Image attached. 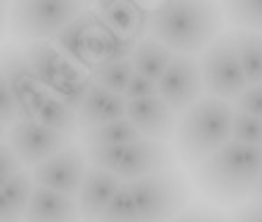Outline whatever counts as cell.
<instances>
[{
    "mask_svg": "<svg viewBox=\"0 0 262 222\" xmlns=\"http://www.w3.org/2000/svg\"><path fill=\"white\" fill-rule=\"evenodd\" d=\"M222 17L208 3H161L149 12V38L159 40L175 55L206 52L217 40Z\"/></svg>",
    "mask_w": 262,
    "mask_h": 222,
    "instance_id": "6da1fadb",
    "label": "cell"
},
{
    "mask_svg": "<svg viewBox=\"0 0 262 222\" xmlns=\"http://www.w3.org/2000/svg\"><path fill=\"white\" fill-rule=\"evenodd\" d=\"M199 189L217 204L255 196L262 175V147L232 140L194 170Z\"/></svg>",
    "mask_w": 262,
    "mask_h": 222,
    "instance_id": "7a4b0ae2",
    "label": "cell"
},
{
    "mask_svg": "<svg viewBox=\"0 0 262 222\" xmlns=\"http://www.w3.org/2000/svg\"><path fill=\"white\" fill-rule=\"evenodd\" d=\"M234 106L225 99L203 97L189 111H184L177 123V149L184 163L201 166L206 159L232 142Z\"/></svg>",
    "mask_w": 262,
    "mask_h": 222,
    "instance_id": "3957f363",
    "label": "cell"
},
{
    "mask_svg": "<svg viewBox=\"0 0 262 222\" xmlns=\"http://www.w3.org/2000/svg\"><path fill=\"white\" fill-rule=\"evenodd\" d=\"M137 210L144 222H172L182 213L189 189L180 170H163L149 177L128 182Z\"/></svg>",
    "mask_w": 262,
    "mask_h": 222,
    "instance_id": "277c9868",
    "label": "cell"
},
{
    "mask_svg": "<svg viewBox=\"0 0 262 222\" xmlns=\"http://www.w3.org/2000/svg\"><path fill=\"white\" fill-rule=\"evenodd\" d=\"M83 12L80 3H17L10 10V33L31 43L55 40Z\"/></svg>",
    "mask_w": 262,
    "mask_h": 222,
    "instance_id": "5b68a950",
    "label": "cell"
},
{
    "mask_svg": "<svg viewBox=\"0 0 262 222\" xmlns=\"http://www.w3.org/2000/svg\"><path fill=\"white\" fill-rule=\"evenodd\" d=\"M203 85L208 97H217L225 102H236L248 90V78L244 74L234 33L220 36L201 55Z\"/></svg>",
    "mask_w": 262,
    "mask_h": 222,
    "instance_id": "8992f818",
    "label": "cell"
},
{
    "mask_svg": "<svg viewBox=\"0 0 262 222\" xmlns=\"http://www.w3.org/2000/svg\"><path fill=\"white\" fill-rule=\"evenodd\" d=\"M203 71L201 62L189 55H175L172 64L159 80V97L175 114L189 111L196 102L203 99Z\"/></svg>",
    "mask_w": 262,
    "mask_h": 222,
    "instance_id": "52a82bcc",
    "label": "cell"
},
{
    "mask_svg": "<svg viewBox=\"0 0 262 222\" xmlns=\"http://www.w3.org/2000/svg\"><path fill=\"white\" fill-rule=\"evenodd\" d=\"M85 163H88V154L80 147L71 144L64 151H59L52 159L43 161L40 166L33 168V177H36V185L43 187V189L78 198V191L88 175Z\"/></svg>",
    "mask_w": 262,
    "mask_h": 222,
    "instance_id": "ba28073f",
    "label": "cell"
},
{
    "mask_svg": "<svg viewBox=\"0 0 262 222\" xmlns=\"http://www.w3.org/2000/svg\"><path fill=\"white\" fill-rule=\"evenodd\" d=\"M7 142L12 144V149L19 154V159L24 161L26 168L40 166L43 161L52 159L55 154L71 147L69 137L52 132L36 121H19L17 125H12L7 130Z\"/></svg>",
    "mask_w": 262,
    "mask_h": 222,
    "instance_id": "9c48e42d",
    "label": "cell"
},
{
    "mask_svg": "<svg viewBox=\"0 0 262 222\" xmlns=\"http://www.w3.org/2000/svg\"><path fill=\"white\" fill-rule=\"evenodd\" d=\"M26 59L38 74L40 83L48 87L50 93H59L61 87L71 85L83 76H88L80 66L69 59L64 52L55 45V40H38V43H29L24 50Z\"/></svg>",
    "mask_w": 262,
    "mask_h": 222,
    "instance_id": "30bf717a",
    "label": "cell"
},
{
    "mask_svg": "<svg viewBox=\"0 0 262 222\" xmlns=\"http://www.w3.org/2000/svg\"><path fill=\"white\" fill-rule=\"evenodd\" d=\"M172 166V151L165 142L142 137L137 142L128 144L123 149V159L118 166V177L123 182H135V180L149 177V175L170 170Z\"/></svg>",
    "mask_w": 262,
    "mask_h": 222,
    "instance_id": "8fae6325",
    "label": "cell"
},
{
    "mask_svg": "<svg viewBox=\"0 0 262 222\" xmlns=\"http://www.w3.org/2000/svg\"><path fill=\"white\" fill-rule=\"evenodd\" d=\"M3 83L12 90L14 99H17V104H19V111H21V121H29L38 97L48 87L40 83V78H38V74L29 64L24 52H10V55H5V62H3Z\"/></svg>",
    "mask_w": 262,
    "mask_h": 222,
    "instance_id": "7c38bea8",
    "label": "cell"
},
{
    "mask_svg": "<svg viewBox=\"0 0 262 222\" xmlns=\"http://www.w3.org/2000/svg\"><path fill=\"white\" fill-rule=\"evenodd\" d=\"M128 121L140 130L142 137L159 140V142L170 140L177 132V123H180L177 114L165 104L159 95L128 102Z\"/></svg>",
    "mask_w": 262,
    "mask_h": 222,
    "instance_id": "4fadbf2b",
    "label": "cell"
},
{
    "mask_svg": "<svg viewBox=\"0 0 262 222\" xmlns=\"http://www.w3.org/2000/svg\"><path fill=\"white\" fill-rule=\"evenodd\" d=\"M121 187H123V180L118 175L99 170V168H88V175L83 180L78 198H76L80 215H83V222H97Z\"/></svg>",
    "mask_w": 262,
    "mask_h": 222,
    "instance_id": "5bb4252c",
    "label": "cell"
},
{
    "mask_svg": "<svg viewBox=\"0 0 262 222\" xmlns=\"http://www.w3.org/2000/svg\"><path fill=\"white\" fill-rule=\"evenodd\" d=\"M123 118H128V99H125V95L109 93V90H104L99 85L92 87L85 104L78 111V125L83 132L102 128V125L114 123V121H123Z\"/></svg>",
    "mask_w": 262,
    "mask_h": 222,
    "instance_id": "9a60e30c",
    "label": "cell"
},
{
    "mask_svg": "<svg viewBox=\"0 0 262 222\" xmlns=\"http://www.w3.org/2000/svg\"><path fill=\"white\" fill-rule=\"evenodd\" d=\"M99 24L97 12H83L73 24H69L59 36L55 38V45L64 52V55L71 59L76 66H80L83 71L88 69V74H92V36H95V29Z\"/></svg>",
    "mask_w": 262,
    "mask_h": 222,
    "instance_id": "2e32d148",
    "label": "cell"
},
{
    "mask_svg": "<svg viewBox=\"0 0 262 222\" xmlns=\"http://www.w3.org/2000/svg\"><path fill=\"white\" fill-rule=\"evenodd\" d=\"M24 222H83V215L76 198L36 187Z\"/></svg>",
    "mask_w": 262,
    "mask_h": 222,
    "instance_id": "e0dca14e",
    "label": "cell"
},
{
    "mask_svg": "<svg viewBox=\"0 0 262 222\" xmlns=\"http://www.w3.org/2000/svg\"><path fill=\"white\" fill-rule=\"evenodd\" d=\"M142 10L144 7H140L137 3H99L97 17L106 29L118 36L142 40L140 33L149 29V14H144Z\"/></svg>",
    "mask_w": 262,
    "mask_h": 222,
    "instance_id": "ac0fdd59",
    "label": "cell"
},
{
    "mask_svg": "<svg viewBox=\"0 0 262 222\" xmlns=\"http://www.w3.org/2000/svg\"><path fill=\"white\" fill-rule=\"evenodd\" d=\"M29 121H36V123L45 125L48 130L59 132V135L69 137V140L80 130L78 114L73 109H69V106L64 104L55 93H50V90H45V93L38 97Z\"/></svg>",
    "mask_w": 262,
    "mask_h": 222,
    "instance_id": "d6986e66",
    "label": "cell"
},
{
    "mask_svg": "<svg viewBox=\"0 0 262 222\" xmlns=\"http://www.w3.org/2000/svg\"><path fill=\"white\" fill-rule=\"evenodd\" d=\"M36 187L38 185L36 177H33V170H29V168L24 173H19L17 177L0 185V215H3V222L26 220V210L31 206Z\"/></svg>",
    "mask_w": 262,
    "mask_h": 222,
    "instance_id": "ffe728a7",
    "label": "cell"
},
{
    "mask_svg": "<svg viewBox=\"0 0 262 222\" xmlns=\"http://www.w3.org/2000/svg\"><path fill=\"white\" fill-rule=\"evenodd\" d=\"M172 59H175L172 50H168L159 40H154V38H142L137 43V48H135L130 62L135 66V74L159 83L163 78V74L168 71V66L172 64Z\"/></svg>",
    "mask_w": 262,
    "mask_h": 222,
    "instance_id": "44dd1931",
    "label": "cell"
},
{
    "mask_svg": "<svg viewBox=\"0 0 262 222\" xmlns=\"http://www.w3.org/2000/svg\"><path fill=\"white\" fill-rule=\"evenodd\" d=\"M238 59L248 78V85H262V33L260 31H234Z\"/></svg>",
    "mask_w": 262,
    "mask_h": 222,
    "instance_id": "7402d4cb",
    "label": "cell"
},
{
    "mask_svg": "<svg viewBox=\"0 0 262 222\" xmlns=\"http://www.w3.org/2000/svg\"><path fill=\"white\" fill-rule=\"evenodd\" d=\"M137 140H142L140 130L135 128L128 118L114 121V123H106V125H102V128L83 132L85 149H90V147H125V144H133V142H137Z\"/></svg>",
    "mask_w": 262,
    "mask_h": 222,
    "instance_id": "603a6c76",
    "label": "cell"
},
{
    "mask_svg": "<svg viewBox=\"0 0 262 222\" xmlns=\"http://www.w3.org/2000/svg\"><path fill=\"white\" fill-rule=\"evenodd\" d=\"M133 76H135V66L130 59H125V62H114V64H102V66H97L92 71L95 85L104 87V90H109V93H116V95H125Z\"/></svg>",
    "mask_w": 262,
    "mask_h": 222,
    "instance_id": "cb8c5ba5",
    "label": "cell"
},
{
    "mask_svg": "<svg viewBox=\"0 0 262 222\" xmlns=\"http://www.w3.org/2000/svg\"><path fill=\"white\" fill-rule=\"evenodd\" d=\"M97 222H144L137 210V204L133 198L130 185L123 182V187L118 189V194L111 198V204L106 206V210L102 213Z\"/></svg>",
    "mask_w": 262,
    "mask_h": 222,
    "instance_id": "d4e9b609",
    "label": "cell"
},
{
    "mask_svg": "<svg viewBox=\"0 0 262 222\" xmlns=\"http://www.w3.org/2000/svg\"><path fill=\"white\" fill-rule=\"evenodd\" d=\"M227 14L241 31H260L262 29V3H229Z\"/></svg>",
    "mask_w": 262,
    "mask_h": 222,
    "instance_id": "484cf974",
    "label": "cell"
},
{
    "mask_svg": "<svg viewBox=\"0 0 262 222\" xmlns=\"http://www.w3.org/2000/svg\"><path fill=\"white\" fill-rule=\"evenodd\" d=\"M232 140L250 147H262V118H255L250 114L234 109V130Z\"/></svg>",
    "mask_w": 262,
    "mask_h": 222,
    "instance_id": "4316f807",
    "label": "cell"
},
{
    "mask_svg": "<svg viewBox=\"0 0 262 222\" xmlns=\"http://www.w3.org/2000/svg\"><path fill=\"white\" fill-rule=\"evenodd\" d=\"M24 170H26L24 161L19 159V154L12 149V144L5 140V142H3V149H0V175H3V182L17 177V175L24 173Z\"/></svg>",
    "mask_w": 262,
    "mask_h": 222,
    "instance_id": "83f0119b",
    "label": "cell"
},
{
    "mask_svg": "<svg viewBox=\"0 0 262 222\" xmlns=\"http://www.w3.org/2000/svg\"><path fill=\"white\" fill-rule=\"evenodd\" d=\"M234 109L262 118V85H248V90L234 102Z\"/></svg>",
    "mask_w": 262,
    "mask_h": 222,
    "instance_id": "f1b7e54d",
    "label": "cell"
},
{
    "mask_svg": "<svg viewBox=\"0 0 262 222\" xmlns=\"http://www.w3.org/2000/svg\"><path fill=\"white\" fill-rule=\"evenodd\" d=\"M159 95V83L144 78V76L135 74L133 80H130L128 90H125V99L128 102H135V99H146V97H156Z\"/></svg>",
    "mask_w": 262,
    "mask_h": 222,
    "instance_id": "f546056e",
    "label": "cell"
},
{
    "mask_svg": "<svg viewBox=\"0 0 262 222\" xmlns=\"http://www.w3.org/2000/svg\"><path fill=\"white\" fill-rule=\"evenodd\" d=\"M234 222H262V210L255 204L246 206L244 210H238L236 215H234Z\"/></svg>",
    "mask_w": 262,
    "mask_h": 222,
    "instance_id": "4dcf8cb0",
    "label": "cell"
},
{
    "mask_svg": "<svg viewBox=\"0 0 262 222\" xmlns=\"http://www.w3.org/2000/svg\"><path fill=\"white\" fill-rule=\"evenodd\" d=\"M206 217H208V210L189 208V210H182V213H180L172 222H206Z\"/></svg>",
    "mask_w": 262,
    "mask_h": 222,
    "instance_id": "1f68e13d",
    "label": "cell"
},
{
    "mask_svg": "<svg viewBox=\"0 0 262 222\" xmlns=\"http://www.w3.org/2000/svg\"><path fill=\"white\" fill-rule=\"evenodd\" d=\"M206 222H225V217L220 215V213H210V210H208V217H206Z\"/></svg>",
    "mask_w": 262,
    "mask_h": 222,
    "instance_id": "d6a6232c",
    "label": "cell"
},
{
    "mask_svg": "<svg viewBox=\"0 0 262 222\" xmlns=\"http://www.w3.org/2000/svg\"><path fill=\"white\" fill-rule=\"evenodd\" d=\"M262 198V175H260V182H257V189H255V201Z\"/></svg>",
    "mask_w": 262,
    "mask_h": 222,
    "instance_id": "836d02e7",
    "label": "cell"
},
{
    "mask_svg": "<svg viewBox=\"0 0 262 222\" xmlns=\"http://www.w3.org/2000/svg\"><path fill=\"white\" fill-rule=\"evenodd\" d=\"M255 206H257V208L262 210V198H260V201H255Z\"/></svg>",
    "mask_w": 262,
    "mask_h": 222,
    "instance_id": "e575fe53",
    "label": "cell"
}]
</instances>
